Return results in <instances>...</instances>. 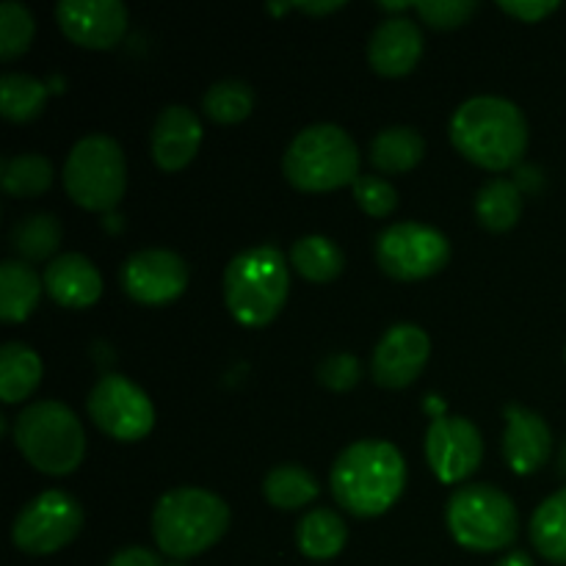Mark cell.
<instances>
[{
	"mask_svg": "<svg viewBox=\"0 0 566 566\" xmlns=\"http://www.w3.org/2000/svg\"><path fill=\"white\" fill-rule=\"evenodd\" d=\"M291 265L315 285H326V282L337 280L346 265L340 247L332 243L324 235H307L291 247Z\"/></svg>",
	"mask_w": 566,
	"mask_h": 566,
	"instance_id": "cell-27",
	"label": "cell"
},
{
	"mask_svg": "<svg viewBox=\"0 0 566 566\" xmlns=\"http://www.w3.org/2000/svg\"><path fill=\"white\" fill-rule=\"evenodd\" d=\"M475 216H479L481 227L490 232H509L523 216V191L517 182L497 177L481 186L479 197H475Z\"/></svg>",
	"mask_w": 566,
	"mask_h": 566,
	"instance_id": "cell-24",
	"label": "cell"
},
{
	"mask_svg": "<svg viewBox=\"0 0 566 566\" xmlns=\"http://www.w3.org/2000/svg\"><path fill=\"white\" fill-rule=\"evenodd\" d=\"M64 188L83 210H114L127 188V164L119 144L105 133L81 138L64 164Z\"/></svg>",
	"mask_w": 566,
	"mask_h": 566,
	"instance_id": "cell-8",
	"label": "cell"
},
{
	"mask_svg": "<svg viewBox=\"0 0 566 566\" xmlns=\"http://www.w3.org/2000/svg\"><path fill=\"white\" fill-rule=\"evenodd\" d=\"M14 446L33 470L44 475H70L86 457V434L66 403L36 401L14 420Z\"/></svg>",
	"mask_w": 566,
	"mask_h": 566,
	"instance_id": "cell-5",
	"label": "cell"
},
{
	"mask_svg": "<svg viewBox=\"0 0 566 566\" xmlns=\"http://www.w3.org/2000/svg\"><path fill=\"white\" fill-rule=\"evenodd\" d=\"M122 287L133 302L164 307L186 293L188 265L169 249H144L130 254L122 265Z\"/></svg>",
	"mask_w": 566,
	"mask_h": 566,
	"instance_id": "cell-12",
	"label": "cell"
},
{
	"mask_svg": "<svg viewBox=\"0 0 566 566\" xmlns=\"http://www.w3.org/2000/svg\"><path fill=\"white\" fill-rule=\"evenodd\" d=\"M446 523L457 545L473 553L506 551L520 534L517 506L490 484L459 486L448 501Z\"/></svg>",
	"mask_w": 566,
	"mask_h": 566,
	"instance_id": "cell-7",
	"label": "cell"
},
{
	"mask_svg": "<svg viewBox=\"0 0 566 566\" xmlns=\"http://www.w3.org/2000/svg\"><path fill=\"white\" fill-rule=\"evenodd\" d=\"M291 271L276 247H254L235 254L224 271V302L232 318L249 329L269 326L285 307Z\"/></svg>",
	"mask_w": 566,
	"mask_h": 566,
	"instance_id": "cell-4",
	"label": "cell"
},
{
	"mask_svg": "<svg viewBox=\"0 0 566 566\" xmlns=\"http://www.w3.org/2000/svg\"><path fill=\"white\" fill-rule=\"evenodd\" d=\"M44 291L59 307L86 310L103 296V276L92 260L70 252L50 260V265L44 269Z\"/></svg>",
	"mask_w": 566,
	"mask_h": 566,
	"instance_id": "cell-19",
	"label": "cell"
},
{
	"mask_svg": "<svg viewBox=\"0 0 566 566\" xmlns=\"http://www.w3.org/2000/svg\"><path fill=\"white\" fill-rule=\"evenodd\" d=\"M451 142L470 164L490 171H506L528 149V122L514 103L503 97H473L451 119Z\"/></svg>",
	"mask_w": 566,
	"mask_h": 566,
	"instance_id": "cell-2",
	"label": "cell"
},
{
	"mask_svg": "<svg viewBox=\"0 0 566 566\" xmlns=\"http://www.w3.org/2000/svg\"><path fill=\"white\" fill-rule=\"evenodd\" d=\"M42 381V359L22 343H6L0 348V398L3 403H20Z\"/></svg>",
	"mask_w": 566,
	"mask_h": 566,
	"instance_id": "cell-22",
	"label": "cell"
},
{
	"mask_svg": "<svg viewBox=\"0 0 566 566\" xmlns=\"http://www.w3.org/2000/svg\"><path fill=\"white\" fill-rule=\"evenodd\" d=\"M55 20L72 44L86 50L116 48L127 33V9L119 0H61Z\"/></svg>",
	"mask_w": 566,
	"mask_h": 566,
	"instance_id": "cell-14",
	"label": "cell"
},
{
	"mask_svg": "<svg viewBox=\"0 0 566 566\" xmlns=\"http://www.w3.org/2000/svg\"><path fill=\"white\" fill-rule=\"evenodd\" d=\"M451 260V243L440 230L415 221L392 224L376 238V263L398 282H418L440 274Z\"/></svg>",
	"mask_w": 566,
	"mask_h": 566,
	"instance_id": "cell-10",
	"label": "cell"
},
{
	"mask_svg": "<svg viewBox=\"0 0 566 566\" xmlns=\"http://www.w3.org/2000/svg\"><path fill=\"white\" fill-rule=\"evenodd\" d=\"M337 506L354 517H379L390 512L407 486L401 451L385 440H359L337 457L329 473Z\"/></svg>",
	"mask_w": 566,
	"mask_h": 566,
	"instance_id": "cell-1",
	"label": "cell"
},
{
	"mask_svg": "<svg viewBox=\"0 0 566 566\" xmlns=\"http://www.w3.org/2000/svg\"><path fill=\"white\" fill-rule=\"evenodd\" d=\"M484 457L481 431L464 418H434L426 434V459L442 484H462Z\"/></svg>",
	"mask_w": 566,
	"mask_h": 566,
	"instance_id": "cell-13",
	"label": "cell"
},
{
	"mask_svg": "<svg viewBox=\"0 0 566 566\" xmlns=\"http://www.w3.org/2000/svg\"><path fill=\"white\" fill-rule=\"evenodd\" d=\"M415 11L431 28L451 31V28L464 25L479 11V3L475 0H423V3H415Z\"/></svg>",
	"mask_w": 566,
	"mask_h": 566,
	"instance_id": "cell-34",
	"label": "cell"
},
{
	"mask_svg": "<svg viewBox=\"0 0 566 566\" xmlns=\"http://www.w3.org/2000/svg\"><path fill=\"white\" fill-rule=\"evenodd\" d=\"M287 182L304 193H324L354 186L359 171V149L337 125H310L298 133L282 158Z\"/></svg>",
	"mask_w": 566,
	"mask_h": 566,
	"instance_id": "cell-6",
	"label": "cell"
},
{
	"mask_svg": "<svg viewBox=\"0 0 566 566\" xmlns=\"http://www.w3.org/2000/svg\"><path fill=\"white\" fill-rule=\"evenodd\" d=\"M497 6L520 22H539L558 9L556 0H501Z\"/></svg>",
	"mask_w": 566,
	"mask_h": 566,
	"instance_id": "cell-36",
	"label": "cell"
},
{
	"mask_svg": "<svg viewBox=\"0 0 566 566\" xmlns=\"http://www.w3.org/2000/svg\"><path fill=\"white\" fill-rule=\"evenodd\" d=\"M298 551L313 562H329V558L340 556L343 547L348 542V528L343 517L332 509H313L298 520L296 528Z\"/></svg>",
	"mask_w": 566,
	"mask_h": 566,
	"instance_id": "cell-21",
	"label": "cell"
},
{
	"mask_svg": "<svg viewBox=\"0 0 566 566\" xmlns=\"http://www.w3.org/2000/svg\"><path fill=\"white\" fill-rule=\"evenodd\" d=\"M83 506L61 490L42 492L20 509L11 539L28 556H53L77 539L83 531Z\"/></svg>",
	"mask_w": 566,
	"mask_h": 566,
	"instance_id": "cell-9",
	"label": "cell"
},
{
	"mask_svg": "<svg viewBox=\"0 0 566 566\" xmlns=\"http://www.w3.org/2000/svg\"><path fill=\"white\" fill-rule=\"evenodd\" d=\"M230 528V506L199 486H177L153 509V536L164 556L175 562L210 551Z\"/></svg>",
	"mask_w": 566,
	"mask_h": 566,
	"instance_id": "cell-3",
	"label": "cell"
},
{
	"mask_svg": "<svg viewBox=\"0 0 566 566\" xmlns=\"http://www.w3.org/2000/svg\"><path fill=\"white\" fill-rule=\"evenodd\" d=\"M495 566H534V562H531L528 553L514 551V553H509V556H503Z\"/></svg>",
	"mask_w": 566,
	"mask_h": 566,
	"instance_id": "cell-40",
	"label": "cell"
},
{
	"mask_svg": "<svg viewBox=\"0 0 566 566\" xmlns=\"http://www.w3.org/2000/svg\"><path fill=\"white\" fill-rule=\"evenodd\" d=\"M44 280L22 260L0 265V318L3 324H22L42 298Z\"/></svg>",
	"mask_w": 566,
	"mask_h": 566,
	"instance_id": "cell-20",
	"label": "cell"
},
{
	"mask_svg": "<svg viewBox=\"0 0 566 566\" xmlns=\"http://www.w3.org/2000/svg\"><path fill=\"white\" fill-rule=\"evenodd\" d=\"M431 354V340L420 326L396 324L381 335L376 343L370 370H374L376 385L387 390H403L412 385L426 368Z\"/></svg>",
	"mask_w": 566,
	"mask_h": 566,
	"instance_id": "cell-15",
	"label": "cell"
},
{
	"mask_svg": "<svg viewBox=\"0 0 566 566\" xmlns=\"http://www.w3.org/2000/svg\"><path fill=\"white\" fill-rule=\"evenodd\" d=\"M343 0H335V3H332V0H326V3H287V9H298V11H304V14H332V11H340L343 9Z\"/></svg>",
	"mask_w": 566,
	"mask_h": 566,
	"instance_id": "cell-39",
	"label": "cell"
},
{
	"mask_svg": "<svg viewBox=\"0 0 566 566\" xmlns=\"http://www.w3.org/2000/svg\"><path fill=\"white\" fill-rule=\"evenodd\" d=\"M202 111L216 125H238L254 111V92L243 81H219L205 92Z\"/></svg>",
	"mask_w": 566,
	"mask_h": 566,
	"instance_id": "cell-31",
	"label": "cell"
},
{
	"mask_svg": "<svg viewBox=\"0 0 566 566\" xmlns=\"http://www.w3.org/2000/svg\"><path fill=\"white\" fill-rule=\"evenodd\" d=\"M0 186L11 197H39L53 186V164L36 153L6 158L0 164Z\"/></svg>",
	"mask_w": 566,
	"mask_h": 566,
	"instance_id": "cell-30",
	"label": "cell"
},
{
	"mask_svg": "<svg viewBox=\"0 0 566 566\" xmlns=\"http://www.w3.org/2000/svg\"><path fill=\"white\" fill-rule=\"evenodd\" d=\"M506 434H503V459L517 475H531L547 464L553 453V434L545 418L531 409L512 407L503 409Z\"/></svg>",
	"mask_w": 566,
	"mask_h": 566,
	"instance_id": "cell-16",
	"label": "cell"
},
{
	"mask_svg": "<svg viewBox=\"0 0 566 566\" xmlns=\"http://www.w3.org/2000/svg\"><path fill=\"white\" fill-rule=\"evenodd\" d=\"M363 379V365L354 354H332L318 365V381L332 392H348Z\"/></svg>",
	"mask_w": 566,
	"mask_h": 566,
	"instance_id": "cell-35",
	"label": "cell"
},
{
	"mask_svg": "<svg viewBox=\"0 0 566 566\" xmlns=\"http://www.w3.org/2000/svg\"><path fill=\"white\" fill-rule=\"evenodd\" d=\"M199 144H202V125H199V116L191 108L169 105V108L160 111L153 127V138H149L153 160L160 169H186L193 160V155L199 153Z\"/></svg>",
	"mask_w": 566,
	"mask_h": 566,
	"instance_id": "cell-18",
	"label": "cell"
},
{
	"mask_svg": "<svg viewBox=\"0 0 566 566\" xmlns=\"http://www.w3.org/2000/svg\"><path fill=\"white\" fill-rule=\"evenodd\" d=\"M263 495L265 501L274 509H304L310 501L321 495V486L315 481V475H310V470H304L302 464H276L263 481Z\"/></svg>",
	"mask_w": 566,
	"mask_h": 566,
	"instance_id": "cell-26",
	"label": "cell"
},
{
	"mask_svg": "<svg viewBox=\"0 0 566 566\" xmlns=\"http://www.w3.org/2000/svg\"><path fill=\"white\" fill-rule=\"evenodd\" d=\"M169 566H182V564H169Z\"/></svg>",
	"mask_w": 566,
	"mask_h": 566,
	"instance_id": "cell-41",
	"label": "cell"
},
{
	"mask_svg": "<svg viewBox=\"0 0 566 566\" xmlns=\"http://www.w3.org/2000/svg\"><path fill=\"white\" fill-rule=\"evenodd\" d=\"M517 188L520 191H539L542 188V171L536 169V166H520L517 169Z\"/></svg>",
	"mask_w": 566,
	"mask_h": 566,
	"instance_id": "cell-38",
	"label": "cell"
},
{
	"mask_svg": "<svg viewBox=\"0 0 566 566\" xmlns=\"http://www.w3.org/2000/svg\"><path fill=\"white\" fill-rule=\"evenodd\" d=\"M354 199H357L359 208L368 216H374V219H387V216H392V210L398 208L396 188L374 175L357 177V182H354Z\"/></svg>",
	"mask_w": 566,
	"mask_h": 566,
	"instance_id": "cell-33",
	"label": "cell"
},
{
	"mask_svg": "<svg viewBox=\"0 0 566 566\" xmlns=\"http://www.w3.org/2000/svg\"><path fill=\"white\" fill-rule=\"evenodd\" d=\"M426 142L415 127H387L370 144V164L385 175H403L423 160Z\"/></svg>",
	"mask_w": 566,
	"mask_h": 566,
	"instance_id": "cell-23",
	"label": "cell"
},
{
	"mask_svg": "<svg viewBox=\"0 0 566 566\" xmlns=\"http://www.w3.org/2000/svg\"><path fill=\"white\" fill-rule=\"evenodd\" d=\"M61 243V224L50 213H33L20 219L11 230V249L22 263H42L55 254Z\"/></svg>",
	"mask_w": 566,
	"mask_h": 566,
	"instance_id": "cell-28",
	"label": "cell"
},
{
	"mask_svg": "<svg viewBox=\"0 0 566 566\" xmlns=\"http://www.w3.org/2000/svg\"><path fill=\"white\" fill-rule=\"evenodd\" d=\"M48 103V86L42 81L22 72H9L0 77V114L9 122H31L36 119Z\"/></svg>",
	"mask_w": 566,
	"mask_h": 566,
	"instance_id": "cell-29",
	"label": "cell"
},
{
	"mask_svg": "<svg viewBox=\"0 0 566 566\" xmlns=\"http://www.w3.org/2000/svg\"><path fill=\"white\" fill-rule=\"evenodd\" d=\"M531 542L542 558L566 566V486L536 509L531 520Z\"/></svg>",
	"mask_w": 566,
	"mask_h": 566,
	"instance_id": "cell-25",
	"label": "cell"
},
{
	"mask_svg": "<svg viewBox=\"0 0 566 566\" xmlns=\"http://www.w3.org/2000/svg\"><path fill=\"white\" fill-rule=\"evenodd\" d=\"M108 566H164V562L149 547H125L111 558Z\"/></svg>",
	"mask_w": 566,
	"mask_h": 566,
	"instance_id": "cell-37",
	"label": "cell"
},
{
	"mask_svg": "<svg viewBox=\"0 0 566 566\" xmlns=\"http://www.w3.org/2000/svg\"><path fill=\"white\" fill-rule=\"evenodd\" d=\"M33 33H36V22H33L31 11L22 3L6 0L0 6V59L14 61L31 48Z\"/></svg>",
	"mask_w": 566,
	"mask_h": 566,
	"instance_id": "cell-32",
	"label": "cell"
},
{
	"mask_svg": "<svg viewBox=\"0 0 566 566\" xmlns=\"http://www.w3.org/2000/svg\"><path fill=\"white\" fill-rule=\"evenodd\" d=\"M420 55H423V33L409 17H390L370 33L368 61L379 75H409L418 66Z\"/></svg>",
	"mask_w": 566,
	"mask_h": 566,
	"instance_id": "cell-17",
	"label": "cell"
},
{
	"mask_svg": "<svg viewBox=\"0 0 566 566\" xmlns=\"http://www.w3.org/2000/svg\"><path fill=\"white\" fill-rule=\"evenodd\" d=\"M564 354H566V352H564Z\"/></svg>",
	"mask_w": 566,
	"mask_h": 566,
	"instance_id": "cell-42",
	"label": "cell"
},
{
	"mask_svg": "<svg viewBox=\"0 0 566 566\" xmlns=\"http://www.w3.org/2000/svg\"><path fill=\"white\" fill-rule=\"evenodd\" d=\"M88 418L116 442H136L153 431L155 407L147 392L119 374H108L86 398Z\"/></svg>",
	"mask_w": 566,
	"mask_h": 566,
	"instance_id": "cell-11",
	"label": "cell"
}]
</instances>
